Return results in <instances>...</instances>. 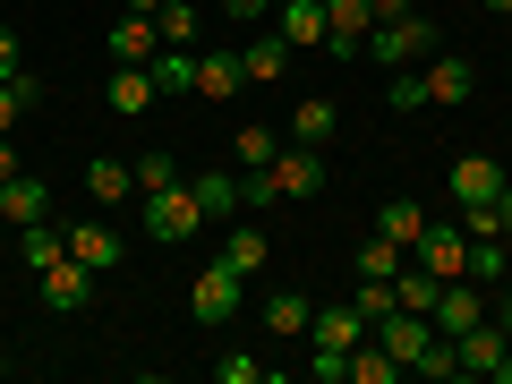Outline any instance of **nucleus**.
<instances>
[{
  "label": "nucleus",
  "mask_w": 512,
  "mask_h": 384,
  "mask_svg": "<svg viewBox=\"0 0 512 384\" xmlns=\"http://www.w3.org/2000/svg\"><path fill=\"white\" fill-rule=\"evenodd\" d=\"M214 214H239V171H214V180H171V188H154L146 197V231L163 239H188V231H205Z\"/></svg>",
  "instance_id": "f257e3e1"
},
{
  "label": "nucleus",
  "mask_w": 512,
  "mask_h": 384,
  "mask_svg": "<svg viewBox=\"0 0 512 384\" xmlns=\"http://www.w3.org/2000/svg\"><path fill=\"white\" fill-rule=\"evenodd\" d=\"M427 52H436V18L427 9H393V18L367 26V60L376 69H419Z\"/></svg>",
  "instance_id": "f03ea898"
},
{
  "label": "nucleus",
  "mask_w": 512,
  "mask_h": 384,
  "mask_svg": "<svg viewBox=\"0 0 512 384\" xmlns=\"http://www.w3.org/2000/svg\"><path fill=\"white\" fill-rule=\"evenodd\" d=\"M239 299H248V282H239L231 265H222V256L205 265L197 282H188V316H197L205 333H214V325H231V316H239Z\"/></svg>",
  "instance_id": "7ed1b4c3"
},
{
  "label": "nucleus",
  "mask_w": 512,
  "mask_h": 384,
  "mask_svg": "<svg viewBox=\"0 0 512 384\" xmlns=\"http://www.w3.org/2000/svg\"><path fill=\"white\" fill-rule=\"evenodd\" d=\"M367 333H376V325H367L350 299H333V308H316V325H308V359H350Z\"/></svg>",
  "instance_id": "20e7f679"
},
{
  "label": "nucleus",
  "mask_w": 512,
  "mask_h": 384,
  "mask_svg": "<svg viewBox=\"0 0 512 384\" xmlns=\"http://www.w3.org/2000/svg\"><path fill=\"white\" fill-rule=\"evenodd\" d=\"M419 265L436 282H470V231H461V222H427L419 231Z\"/></svg>",
  "instance_id": "39448f33"
},
{
  "label": "nucleus",
  "mask_w": 512,
  "mask_h": 384,
  "mask_svg": "<svg viewBox=\"0 0 512 384\" xmlns=\"http://www.w3.org/2000/svg\"><path fill=\"white\" fill-rule=\"evenodd\" d=\"M265 171H274V197H325V146H282Z\"/></svg>",
  "instance_id": "423d86ee"
},
{
  "label": "nucleus",
  "mask_w": 512,
  "mask_h": 384,
  "mask_svg": "<svg viewBox=\"0 0 512 384\" xmlns=\"http://www.w3.org/2000/svg\"><path fill=\"white\" fill-rule=\"evenodd\" d=\"M376 342L393 350L402 367H419L427 350H436V316H410V308H393V316H376Z\"/></svg>",
  "instance_id": "0eeeda50"
},
{
  "label": "nucleus",
  "mask_w": 512,
  "mask_h": 384,
  "mask_svg": "<svg viewBox=\"0 0 512 384\" xmlns=\"http://www.w3.org/2000/svg\"><path fill=\"white\" fill-rule=\"evenodd\" d=\"M325 26H333L325 52L333 60H359L367 52V26H376V0H325Z\"/></svg>",
  "instance_id": "6e6552de"
},
{
  "label": "nucleus",
  "mask_w": 512,
  "mask_h": 384,
  "mask_svg": "<svg viewBox=\"0 0 512 384\" xmlns=\"http://www.w3.org/2000/svg\"><path fill=\"white\" fill-rule=\"evenodd\" d=\"M274 35L291 43V52H316V43L333 35V26H325V0H274Z\"/></svg>",
  "instance_id": "1a4fd4ad"
},
{
  "label": "nucleus",
  "mask_w": 512,
  "mask_h": 384,
  "mask_svg": "<svg viewBox=\"0 0 512 384\" xmlns=\"http://www.w3.org/2000/svg\"><path fill=\"white\" fill-rule=\"evenodd\" d=\"M94 282H103V274H86L77 256H60V265H43V299H52V316H77V308L94 299Z\"/></svg>",
  "instance_id": "9d476101"
},
{
  "label": "nucleus",
  "mask_w": 512,
  "mask_h": 384,
  "mask_svg": "<svg viewBox=\"0 0 512 384\" xmlns=\"http://www.w3.org/2000/svg\"><path fill=\"white\" fill-rule=\"evenodd\" d=\"M444 342H453V359H461V376H495V367H504V325H470V333H444Z\"/></svg>",
  "instance_id": "9b49d317"
},
{
  "label": "nucleus",
  "mask_w": 512,
  "mask_h": 384,
  "mask_svg": "<svg viewBox=\"0 0 512 384\" xmlns=\"http://www.w3.org/2000/svg\"><path fill=\"white\" fill-rule=\"evenodd\" d=\"M504 197V163L495 154H461L453 163V205H495Z\"/></svg>",
  "instance_id": "f8f14e48"
},
{
  "label": "nucleus",
  "mask_w": 512,
  "mask_h": 384,
  "mask_svg": "<svg viewBox=\"0 0 512 384\" xmlns=\"http://www.w3.org/2000/svg\"><path fill=\"white\" fill-rule=\"evenodd\" d=\"M282 69H291V43H282L274 26H256V35L239 43V77H248V86H274Z\"/></svg>",
  "instance_id": "ddd939ff"
},
{
  "label": "nucleus",
  "mask_w": 512,
  "mask_h": 384,
  "mask_svg": "<svg viewBox=\"0 0 512 384\" xmlns=\"http://www.w3.org/2000/svg\"><path fill=\"white\" fill-rule=\"evenodd\" d=\"M60 231H69V256L86 274H111V265H120V231H111V222H60Z\"/></svg>",
  "instance_id": "4468645a"
},
{
  "label": "nucleus",
  "mask_w": 512,
  "mask_h": 384,
  "mask_svg": "<svg viewBox=\"0 0 512 384\" xmlns=\"http://www.w3.org/2000/svg\"><path fill=\"white\" fill-rule=\"evenodd\" d=\"M154 52H163V35H154V18H137V9H120V18H111V60H128V69H146Z\"/></svg>",
  "instance_id": "2eb2a0df"
},
{
  "label": "nucleus",
  "mask_w": 512,
  "mask_h": 384,
  "mask_svg": "<svg viewBox=\"0 0 512 384\" xmlns=\"http://www.w3.org/2000/svg\"><path fill=\"white\" fill-rule=\"evenodd\" d=\"M43 214H52V188H43L35 171L0 180V222H18V231H26V222H43Z\"/></svg>",
  "instance_id": "dca6fc26"
},
{
  "label": "nucleus",
  "mask_w": 512,
  "mask_h": 384,
  "mask_svg": "<svg viewBox=\"0 0 512 384\" xmlns=\"http://www.w3.org/2000/svg\"><path fill=\"white\" fill-rule=\"evenodd\" d=\"M419 77H427V103H470V94H478V69H470V60H453V52H444V60L427 52Z\"/></svg>",
  "instance_id": "f3484780"
},
{
  "label": "nucleus",
  "mask_w": 512,
  "mask_h": 384,
  "mask_svg": "<svg viewBox=\"0 0 512 384\" xmlns=\"http://www.w3.org/2000/svg\"><path fill=\"white\" fill-rule=\"evenodd\" d=\"M308 325H316V299L308 291H265V333H274V342H299Z\"/></svg>",
  "instance_id": "a211bd4d"
},
{
  "label": "nucleus",
  "mask_w": 512,
  "mask_h": 384,
  "mask_svg": "<svg viewBox=\"0 0 512 384\" xmlns=\"http://www.w3.org/2000/svg\"><path fill=\"white\" fill-rule=\"evenodd\" d=\"M103 103L120 111V120H137V111L154 103V69H128V60H111V86H103Z\"/></svg>",
  "instance_id": "6ab92c4d"
},
{
  "label": "nucleus",
  "mask_w": 512,
  "mask_h": 384,
  "mask_svg": "<svg viewBox=\"0 0 512 384\" xmlns=\"http://www.w3.org/2000/svg\"><path fill=\"white\" fill-rule=\"evenodd\" d=\"M86 188H94V205H128V197H137V163L103 154V163H86Z\"/></svg>",
  "instance_id": "aec40b11"
},
{
  "label": "nucleus",
  "mask_w": 512,
  "mask_h": 384,
  "mask_svg": "<svg viewBox=\"0 0 512 384\" xmlns=\"http://www.w3.org/2000/svg\"><path fill=\"white\" fill-rule=\"evenodd\" d=\"M239 86H248V77H239V52H197V94L205 103H231Z\"/></svg>",
  "instance_id": "412c9836"
},
{
  "label": "nucleus",
  "mask_w": 512,
  "mask_h": 384,
  "mask_svg": "<svg viewBox=\"0 0 512 384\" xmlns=\"http://www.w3.org/2000/svg\"><path fill=\"white\" fill-rule=\"evenodd\" d=\"M265 256H274V248H265V231H256V222H239V231L222 239V265H231L239 282H256V274H265Z\"/></svg>",
  "instance_id": "4be33fe9"
},
{
  "label": "nucleus",
  "mask_w": 512,
  "mask_h": 384,
  "mask_svg": "<svg viewBox=\"0 0 512 384\" xmlns=\"http://www.w3.org/2000/svg\"><path fill=\"white\" fill-rule=\"evenodd\" d=\"M146 69H154V94H163V86L171 94H197V52H188V43H163Z\"/></svg>",
  "instance_id": "5701e85b"
},
{
  "label": "nucleus",
  "mask_w": 512,
  "mask_h": 384,
  "mask_svg": "<svg viewBox=\"0 0 512 384\" xmlns=\"http://www.w3.org/2000/svg\"><path fill=\"white\" fill-rule=\"evenodd\" d=\"M333 128H342V111H333V103H325V94H308V103H299V111H291V146H325Z\"/></svg>",
  "instance_id": "b1692460"
},
{
  "label": "nucleus",
  "mask_w": 512,
  "mask_h": 384,
  "mask_svg": "<svg viewBox=\"0 0 512 384\" xmlns=\"http://www.w3.org/2000/svg\"><path fill=\"white\" fill-rule=\"evenodd\" d=\"M470 325H487V308H478V291H461V282H444V299H436V333H470Z\"/></svg>",
  "instance_id": "393cba45"
},
{
  "label": "nucleus",
  "mask_w": 512,
  "mask_h": 384,
  "mask_svg": "<svg viewBox=\"0 0 512 384\" xmlns=\"http://www.w3.org/2000/svg\"><path fill=\"white\" fill-rule=\"evenodd\" d=\"M18 248H26V265L43 274V265H60V256H69V231H60V222H26Z\"/></svg>",
  "instance_id": "a878e982"
},
{
  "label": "nucleus",
  "mask_w": 512,
  "mask_h": 384,
  "mask_svg": "<svg viewBox=\"0 0 512 384\" xmlns=\"http://www.w3.org/2000/svg\"><path fill=\"white\" fill-rule=\"evenodd\" d=\"M359 274H367V282H393V274H402V239L367 231V248H359Z\"/></svg>",
  "instance_id": "bb28decb"
},
{
  "label": "nucleus",
  "mask_w": 512,
  "mask_h": 384,
  "mask_svg": "<svg viewBox=\"0 0 512 384\" xmlns=\"http://www.w3.org/2000/svg\"><path fill=\"white\" fill-rule=\"evenodd\" d=\"M376 231H384V239H402V248H419L427 214H419V205H410V197H393V205H384V214H376Z\"/></svg>",
  "instance_id": "cd10ccee"
},
{
  "label": "nucleus",
  "mask_w": 512,
  "mask_h": 384,
  "mask_svg": "<svg viewBox=\"0 0 512 384\" xmlns=\"http://www.w3.org/2000/svg\"><path fill=\"white\" fill-rule=\"evenodd\" d=\"M171 180H180V154H171V146L137 154V197H154V188H171Z\"/></svg>",
  "instance_id": "c85d7f7f"
},
{
  "label": "nucleus",
  "mask_w": 512,
  "mask_h": 384,
  "mask_svg": "<svg viewBox=\"0 0 512 384\" xmlns=\"http://www.w3.org/2000/svg\"><path fill=\"white\" fill-rule=\"evenodd\" d=\"M231 154H239V171H265V163L282 154V137H274V128H239V137H231Z\"/></svg>",
  "instance_id": "c756f323"
},
{
  "label": "nucleus",
  "mask_w": 512,
  "mask_h": 384,
  "mask_svg": "<svg viewBox=\"0 0 512 384\" xmlns=\"http://www.w3.org/2000/svg\"><path fill=\"white\" fill-rule=\"evenodd\" d=\"M154 35H163V43H188V52H197V9H188V0H163V9H154Z\"/></svg>",
  "instance_id": "7c9ffc66"
},
{
  "label": "nucleus",
  "mask_w": 512,
  "mask_h": 384,
  "mask_svg": "<svg viewBox=\"0 0 512 384\" xmlns=\"http://www.w3.org/2000/svg\"><path fill=\"white\" fill-rule=\"evenodd\" d=\"M384 77H393V86H384V103L402 111V120H410V111H427V77H419V69H384Z\"/></svg>",
  "instance_id": "2f4dec72"
},
{
  "label": "nucleus",
  "mask_w": 512,
  "mask_h": 384,
  "mask_svg": "<svg viewBox=\"0 0 512 384\" xmlns=\"http://www.w3.org/2000/svg\"><path fill=\"white\" fill-rule=\"evenodd\" d=\"M350 308H359L367 325H376V316H393L402 299H393V282H367V274H359V291H350Z\"/></svg>",
  "instance_id": "473e14b6"
},
{
  "label": "nucleus",
  "mask_w": 512,
  "mask_h": 384,
  "mask_svg": "<svg viewBox=\"0 0 512 384\" xmlns=\"http://www.w3.org/2000/svg\"><path fill=\"white\" fill-rule=\"evenodd\" d=\"M504 239H470V282H504Z\"/></svg>",
  "instance_id": "72a5a7b5"
},
{
  "label": "nucleus",
  "mask_w": 512,
  "mask_h": 384,
  "mask_svg": "<svg viewBox=\"0 0 512 384\" xmlns=\"http://www.w3.org/2000/svg\"><path fill=\"white\" fill-rule=\"evenodd\" d=\"M214 376H222V384H256L265 367H256V350H222V359H214Z\"/></svg>",
  "instance_id": "f704fd0d"
},
{
  "label": "nucleus",
  "mask_w": 512,
  "mask_h": 384,
  "mask_svg": "<svg viewBox=\"0 0 512 384\" xmlns=\"http://www.w3.org/2000/svg\"><path fill=\"white\" fill-rule=\"evenodd\" d=\"M239 205H248V214H256V205H282L274 197V171H239Z\"/></svg>",
  "instance_id": "c9c22d12"
},
{
  "label": "nucleus",
  "mask_w": 512,
  "mask_h": 384,
  "mask_svg": "<svg viewBox=\"0 0 512 384\" xmlns=\"http://www.w3.org/2000/svg\"><path fill=\"white\" fill-rule=\"evenodd\" d=\"M18 111H35V103H26V86H18V77H0V137L18 128Z\"/></svg>",
  "instance_id": "e433bc0d"
},
{
  "label": "nucleus",
  "mask_w": 512,
  "mask_h": 384,
  "mask_svg": "<svg viewBox=\"0 0 512 384\" xmlns=\"http://www.w3.org/2000/svg\"><path fill=\"white\" fill-rule=\"evenodd\" d=\"M222 18H248L256 26V18H274V0H222Z\"/></svg>",
  "instance_id": "4c0bfd02"
},
{
  "label": "nucleus",
  "mask_w": 512,
  "mask_h": 384,
  "mask_svg": "<svg viewBox=\"0 0 512 384\" xmlns=\"http://www.w3.org/2000/svg\"><path fill=\"white\" fill-rule=\"evenodd\" d=\"M18 69H26V52H18V35L0 26V77H18Z\"/></svg>",
  "instance_id": "58836bf2"
},
{
  "label": "nucleus",
  "mask_w": 512,
  "mask_h": 384,
  "mask_svg": "<svg viewBox=\"0 0 512 384\" xmlns=\"http://www.w3.org/2000/svg\"><path fill=\"white\" fill-rule=\"evenodd\" d=\"M495 239H512V180H504V197H495Z\"/></svg>",
  "instance_id": "ea45409f"
},
{
  "label": "nucleus",
  "mask_w": 512,
  "mask_h": 384,
  "mask_svg": "<svg viewBox=\"0 0 512 384\" xmlns=\"http://www.w3.org/2000/svg\"><path fill=\"white\" fill-rule=\"evenodd\" d=\"M18 171H26V163H18V146H9V137H0V180H18Z\"/></svg>",
  "instance_id": "a19ab883"
},
{
  "label": "nucleus",
  "mask_w": 512,
  "mask_h": 384,
  "mask_svg": "<svg viewBox=\"0 0 512 384\" xmlns=\"http://www.w3.org/2000/svg\"><path fill=\"white\" fill-rule=\"evenodd\" d=\"M120 9H137V18H154V9H163V0H120Z\"/></svg>",
  "instance_id": "79ce46f5"
},
{
  "label": "nucleus",
  "mask_w": 512,
  "mask_h": 384,
  "mask_svg": "<svg viewBox=\"0 0 512 384\" xmlns=\"http://www.w3.org/2000/svg\"><path fill=\"white\" fill-rule=\"evenodd\" d=\"M495 325H504V342H512V299H504V316H495Z\"/></svg>",
  "instance_id": "37998d69"
},
{
  "label": "nucleus",
  "mask_w": 512,
  "mask_h": 384,
  "mask_svg": "<svg viewBox=\"0 0 512 384\" xmlns=\"http://www.w3.org/2000/svg\"><path fill=\"white\" fill-rule=\"evenodd\" d=\"M487 9H495V18H512V0H487Z\"/></svg>",
  "instance_id": "c03bdc74"
},
{
  "label": "nucleus",
  "mask_w": 512,
  "mask_h": 384,
  "mask_svg": "<svg viewBox=\"0 0 512 384\" xmlns=\"http://www.w3.org/2000/svg\"><path fill=\"white\" fill-rule=\"evenodd\" d=\"M0 376H9V359H0Z\"/></svg>",
  "instance_id": "a18cd8bd"
},
{
  "label": "nucleus",
  "mask_w": 512,
  "mask_h": 384,
  "mask_svg": "<svg viewBox=\"0 0 512 384\" xmlns=\"http://www.w3.org/2000/svg\"><path fill=\"white\" fill-rule=\"evenodd\" d=\"M410 9H427V0H410Z\"/></svg>",
  "instance_id": "49530a36"
}]
</instances>
